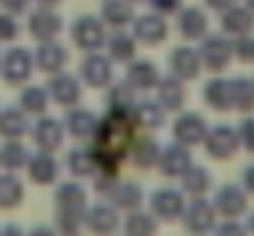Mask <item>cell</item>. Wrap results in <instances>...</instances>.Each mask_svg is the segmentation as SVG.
I'll return each instance as SVG.
<instances>
[{
	"mask_svg": "<svg viewBox=\"0 0 254 236\" xmlns=\"http://www.w3.org/2000/svg\"><path fill=\"white\" fill-rule=\"evenodd\" d=\"M161 7H166V10H170V7H175L178 5V0H156Z\"/></svg>",
	"mask_w": 254,
	"mask_h": 236,
	"instance_id": "obj_18",
	"label": "cell"
},
{
	"mask_svg": "<svg viewBox=\"0 0 254 236\" xmlns=\"http://www.w3.org/2000/svg\"><path fill=\"white\" fill-rule=\"evenodd\" d=\"M0 5L7 7V10H12V12H20L27 5V0H0Z\"/></svg>",
	"mask_w": 254,
	"mask_h": 236,
	"instance_id": "obj_17",
	"label": "cell"
},
{
	"mask_svg": "<svg viewBox=\"0 0 254 236\" xmlns=\"http://www.w3.org/2000/svg\"><path fill=\"white\" fill-rule=\"evenodd\" d=\"M250 2H254V0H250Z\"/></svg>",
	"mask_w": 254,
	"mask_h": 236,
	"instance_id": "obj_20",
	"label": "cell"
},
{
	"mask_svg": "<svg viewBox=\"0 0 254 236\" xmlns=\"http://www.w3.org/2000/svg\"><path fill=\"white\" fill-rule=\"evenodd\" d=\"M207 57H215L212 67H222L227 62V47L220 42V37H215L210 45H207Z\"/></svg>",
	"mask_w": 254,
	"mask_h": 236,
	"instance_id": "obj_12",
	"label": "cell"
},
{
	"mask_svg": "<svg viewBox=\"0 0 254 236\" xmlns=\"http://www.w3.org/2000/svg\"><path fill=\"white\" fill-rule=\"evenodd\" d=\"M22 98H25V103H27L30 108H42V101H40V98H45V96H42L40 89H30Z\"/></svg>",
	"mask_w": 254,
	"mask_h": 236,
	"instance_id": "obj_15",
	"label": "cell"
},
{
	"mask_svg": "<svg viewBox=\"0 0 254 236\" xmlns=\"http://www.w3.org/2000/svg\"><path fill=\"white\" fill-rule=\"evenodd\" d=\"M30 30H32V35H37L40 40H50V37L60 30V22H57V17H52V15H47V12H40V15L32 17Z\"/></svg>",
	"mask_w": 254,
	"mask_h": 236,
	"instance_id": "obj_2",
	"label": "cell"
},
{
	"mask_svg": "<svg viewBox=\"0 0 254 236\" xmlns=\"http://www.w3.org/2000/svg\"><path fill=\"white\" fill-rule=\"evenodd\" d=\"M30 74V54L25 49H12L2 59V77L10 84H20Z\"/></svg>",
	"mask_w": 254,
	"mask_h": 236,
	"instance_id": "obj_1",
	"label": "cell"
},
{
	"mask_svg": "<svg viewBox=\"0 0 254 236\" xmlns=\"http://www.w3.org/2000/svg\"><path fill=\"white\" fill-rule=\"evenodd\" d=\"M17 194H20V189H17L15 180H10V177H0V207H10V204H15V202H17Z\"/></svg>",
	"mask_w": 254,
	"mask_h": 236,
	"instance_id": "obj_10",
	"label": "cell"
},
{
	"mask_svg": "<svg viewBox=\"0 0 254 236\" xmlns=\"http://www.w3.org/2000/svg\"><path fill=\"white\" fill-rule=\"evenodd\" d=\"M163 32H166V27L156 17H143L138 22V37H146V42H158L163 37Z\"/></svg>",
	"mask_w": 254,
	"mask_h": 236,
	"instance_id": "obj_5",
	"label": "cell"
},
{
	"mask_svg": "<svg viewBox=\"0 0 254 236\" xmlns=\"http://www.w3.org/2000/svg\"><path fill=\"white\" fill-rule=\"evenodd\" d=\"M15 32H17L15 20H12V17H7V15H0V40H12V37H15Z\"/></svg>",
	"mask_w": 254,
	"mask_h": 236,
	"instance_id": "obj_14",
	"label": "cell"
},
{
	"mask_svg": "<svg viewBox=\"0 0 254 236\" xmlns=\"http://www.w3.org/2000/svg\"><path fill=\"white\" fill-rule=\"evenodd\" d=\"M77 40L82 47H94L101 40V27L91 20V17H82V22L77 25Z\"/></svg>",
	"mask_w": 254,
	"mask_h": 236,
	"instance_id": "obj_3",
	"label": "cell"
},
{
	"mask_svg": "<svg viewBox=\"0 0 254 236\" xmlns=\"http://www.w3.org/2000/svg\"><path fill=\"white\" fill-rule=\"evenodd\" d=\"M202 27H205V22H202V15L197 10H188L183 15V30H185V35H200Z\"/></svg>",
	"mask_w": 254,
	"mask_h": 236,
	"instance_id": "obj_11",
	"label": "cell"
},
{
	"mask_svg": "<svg viewBox=\"0 0 254 236\" xmlns=\"http://www.w3.org/2000/svg\"><path fill=\"white\" fill-rule=\"evenodd\" d=\"M64 62V52L55 45H47L42 52H40V67L42 69H52V67H60Z\"/></svg>",
	"mask_w": 254,
	"mask_h": 236,
	"instance_id": "obj_9",
	"label": "cell"
},
{
	"mask_svg": "<svg viewBox=\"0 0 254 236\" xmlns=\"http://www.w3.org/2000/svg\"><path fill=\"white\" fill-rule=\"evenodd\" d=\"M22 128H25V121H22L20 113H15V111L2 113V118H0V133L2 136H17V133H22Z\"/></svg>",
	"mask_w": 254,
	"mask_h": 236,
	"instance_id": "obj_6",
	"label": "cell"
},
{
	"mask_svg": "<svg viewBox=\"0 0 254 236\" xmlns=\"http://www.w3.org/2000/svg\"><path fill=\"white\" fill-rule=\"evenodd\" d=\"M86 77H89V81L91 84H104L106 81V77H109V67H106V62H101L99 57H91L89 59V64H86Z\"/></svg>",
	"mask_w": 254,
	"mask_h": 236,
	"instance_id": "obj_8",
	"label": "cell"
},
{
	"mask_svg": "<svg viewBox=\"0 0 254 236\" xmlns=\"http://www.w3.org/2000/svg\"><path fill=\"white\" fill-rule=\"evenodd\" d=\"M52 91H55V96L60 98V101H69V98H77V84L74 81H69V77H60L52 81Z\"/></svg>",
	"mask_w": 254,
	"mask_h": 236,
	"instance_id": "obj_7",
	"label": "cell"
},
{
	"mask_svg": "<svg viewBox=\"0 0 254 236\" xmlns=\"http://www.w3.org/2000/svg\"><path fill=\"white\" fill-rule=\"evenodd\" d=\"M227 2H232V0H210V5H215V7H222V5H227Z\"/></svg>",
	"mask_w": 254,
	"mask_h": 236,
	"instance_id": "obj_19",
	"label": "cell"
},
{
	"mask_svg": "<svg viewBox=\"0 0 254 236\" xmlns=\"http://www.w3.org/2000/svg\"><path fill=\"white\" fill-rule=\"evenodd\" d=\"M20 153H22V150H20V148H15V145H10V148H2V153H0V155H2V162H7V165H17V162H20Z\"/></svg>",
	"mask_w": 254,
	"mask_h": 236,
	"instance_id": "obj_16",
	"label": "cell"
},
{
	"mask_svg": "<svg viewBox=\"0 0 254 236\" xmlns=\"http://www.w3.org/2000/svg\"><path fill=\"white\" fill-rule=\"evenodd\" d=\"M136 79V84H141V86H151L153 81H156V69H151L148 64H138L133 72H131V81Z\"/></svg>",
	"mask_w": 254,
	"mask_h": 236,
	"instance_id": "obj_13",
	"label": "cell"
},
{
	"mask_svg": "<svg viewBox=\"0 0 254 236\" xmlns=\"http://www.w3.org/2000/svg\"><path fill=\"white\" fill-rule=\"evenodd\" d=\"M173 69L180 74V77H190L197 72V62H195V54L190 49H178L175 57H173Z\"/></svg>",
	"mask_w": 254,
	"mask_h": 236,
	"instance_id": "obj_4",
	"label": "cell"
}]
</instances>
